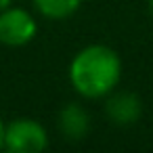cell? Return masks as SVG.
Wrapping results in <instances>:
<instances>
[{
  "label": "cell",
  "mask_w": 153,
  "mask_h": 153,
  "mask_svg": "<svg viewBox=\"0 0 153 153\" xmlns=\"http://www.w3.org/2000/svg\"><path fill=\"white\" fill-rule=\"evenodd\" d=\"M122 80V59L107 44H88L80 48L69 63V82L84 99H103L117 88Z\"/></svg>",
  "instance_id": "obj_1"
},
{
  "label": "cell",
  "mask_w": 153,
  "mask_h": 153,
  "mask_svg": "<svg viewBox=\"0 0 153 153\" xmlns=\"http://www.w3.org/2000/svg\"><path fill=\"white\" fill-rule=\"evenodd\" d=\"M48 147L46 128L32 117L11 120L4 128V149L11 153H42Z\"/></svg>",
  "instance_id": "obj_2"
},
{
  "label": "cell",
  "mask_w": 153,
  "mask_h": 153,
  "mask_svg": "<svg viewBox=\"0 0 153 153\" xmlns=\"http://www.w3.org/2000/svg\"><path fill=\"white\" fill-rule=\"evenodd\" d=\"M38 34V21L34 15L21 7H9L0 11V44L4 46H25Z\"/></svg>",
  "instance_id": "obj_3"
},
{
  "label": "cell",
  "mask_w": 153,
  "mask_h": 153,
  "mask_svg": "<svg viewBox=\"0 0 153 153\" xmlns=\"http://www.w3.org/2000/svg\"><path fill=\"white\" fill-rule=\"evenodd\" d=\"M105 113L111 124L115 126H132L143 115V103L140 97L130 90H113L107 94Z\"/></svg>",
  "instance_id": "obj_4"
},
{
  "label": "cell",
  "mask_w": 153,
  "mask_h": 153,
  "mask_svg": "<svg viewBox=\"0 0 153 153\" xmlns=\"http://www.w3.org/2000/svg\"><path fill=\"white\" fill-rule=\"evenodd\" d=\"M59 132L65 140H82L90 132V115L80 103H67L61 107L59 117H57Z\"/></svg>",
  "instance_id": "obj_5"
},
{
  "label": "cell",
  "mask_w": 153,
  "mask_h": 153,
  "mask_svg": "<svg viewBox=\"0 0 153 153\" xmlns=\"http://www.w3.org/2000/svg\"><path fill=\"white\" fill-rule=\"evenodd\" d=\"M34 9L51 21H63L78 13L82 0H32Z\"/></svg>",
  "instance_id": "obj_6"
},
{
  "label": "cell",
  "mask_w": 153,
  "mask_h": 153,
  "mask_svg": "<svg viewBox=\"0 0 153 153\" xmlns=\"http://www.w3.org/2000/svg\"><path fill=\"white\" fill-rule=\"evenodd\" d=\"M4 128H7V124L0 117V149H4Z\"/></svg>",
  "instance_id": "obj_7"
},
{
  "label": "cell",
  "mask_w": 153,
  "mask_h": 153,
  "mask_svg": "<svg viewBox=\"0 0 153 153\" xmlns=\"http://www.w3.org/2000/svg\"><path fill=\"white\" fill-rule=\"evenodd\" d=\"M13 4V0H0V11H4V9H9Z\"/></svg>",
  "instance_id": "obj_8"
},
{
  "label": "cell",
  "mask_w": 153,
  "mask_h": 153,
  "mask_svg": "<svg viewBox=\"0 0 153 153\" xmlns=\"http://www.w3.org/2000/svg\"><path fill=\"white\" fill-rule=\"evenodd\" d=\"M149 13H151V17H153V0H149Z\"/></svg>",
  "instance_id": "obj_9"
}]
</instances>
